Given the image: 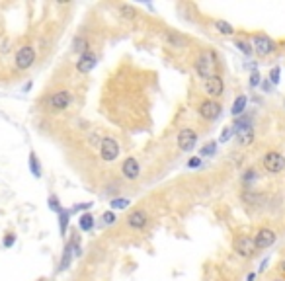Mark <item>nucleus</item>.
I'll use <instances>...</instances> for the list:
<instances>
[{
    "instance_id": "obj_1",
    "label": "nucleus",
    "mask_w": 285,
    "mask_h": 281,
    "mask_svg": "<svg viewBox=\"0 0 285 281\" xmlns=\"http://www.w3.org/2000/svg\"><path fill=\"white\" fill-rule=\"evenodd\" d=\"M193 66H195L197 76H199V78H203V80H207V78H211L213 74H217V72H215V66H217V57H215L213 51H205V53H201V55L195 59Z\"/></svg>"
},
{
    "instance_id": "obj_2",
    "label": "nucleus",
    "mask_w": 285,
    "mask_h": 281,
    "mask_svg": "<svg viewBox=\"0 0 285 281\" xmlns=\"http://www.w3.org/2000/svg\"><path fill=\"white\" fill-rule=\"evenodd\" d=\"M250 45H252V49H254V53L260 57L272 55V53H276V49H278V43H276L270 35H266V33H256V35H252Z\"/></svg>"
},
{
    "instance_id": "obj_3",
    "label": "nucleus",
    "mask_w": 285,
    "mask_h": 281,
    "mask_svg": "<svg viewBox=\"0 0 285 281\" xmlns=\"http://www.w3.org/2000/svg\"><path fill=\"white\" fill-rule=\"evenodd\" d=\"M262 166L270 174H282L285 170V156L278 151H270L262 158Z\"/></svg>"
},
{
    "instance_id": "obj_4",
    "label": "nucleus",
    "mask_w": 285,
    "mask_h": 281,
    "mask_svg": "<svg viewBox=\"0 0 285 281\" xmlns=\"http://www.w3.org/2000/svg\"><path fill=\"white\" fill-rule=\"evenodd\" d=\"M234 252L240 256V258H252L254 252H256V246H254V238L248 236V234H240L234 238V244H232Z\"/></svg>"
},
{
    "instance_id": "obj_5",
    "label": "nucleus",
    "mask_w": 285,
    "mask_h": 281,
    "mask_svg": "<svg viewBox=\"0 0 285 281\" xmlns=\"http://www.w3.org/2000/svg\"><path fill=\"white\" fill-rule=\"evenodd\" d=\"M14 61H16V66H18L20 70H28V68L33 66V62H35V49H33L32 45H22V47L16 51Z\"/></svg>"
},
{
    "instance_id": "obj_6",
    "label": "nucleus",
    "mask_w": 285,
    "mask_h": 281,
    "mask_svg": "<svg viewBox=\"0 0 285 281\" xmlns=\"http://www.w3.org/2000/svg\"><path fill=\"white\" fill-rule=\"evenodd\" d=\"M70 102H72V94L68 90H59L55 94H51V98L47 100V108L51 112H63L70 106Z\"/></svg>"
},
{
    "instance_id": "obj_7",
    "label": "nucleus",
    "mask_w": 285,
    "mask_h": 281,
    "mask_svg": "<svg viewBox=\"0 0 285 281\" xmlns=\"http://www.w3.org/2000/svg\"><path fill=\"white\" fill-rule=\"evenodd\" d=\"M221 104L217 102V100H203L199 106H197V113L205 119V121H215L219 115H221Z\"/></svg>"
},
{
    "instance_id": "obj_8",
    "label": "nucleus",
    "mask_w": 285,
    "mask_h": 281,
    "mask_svg": "<svg viewBox=\"0 0 285 281\" xmlns=\"http://www.w3.org/2000/svg\"><path fill=\"white\" fill-rule=\"evenodd\" d=\"M100 156L106 162H114L115 158L119 156V145L114 137H104L102 145H100Z\"/></svg>"
},
{
    "instance_id": "obj_9",
    "label": "nucleus",
    "mask_w": 285,
    "mask_h": 281,
    "mask_svg": "<svg viewBox=\"0 0 285 281\" xmlns=\"http://www.w3.org/2000/svg\"><path fill=\"white\" fill-rule=\"evenodd\" d=\"M176 141H178V149H180V151H184V153H190V151H193V147H195V141H197V133H195L193 129L186 127V129H182V131L178 133Z\"/></svg>"
},
{
    "instance_id": "obj_10",
    "label": "nucleus",
    "mask_w": 285,
    "mask_h": 281,
    "mask_svg": "<svg viewBox=\"0 0 285 281\" xmlns=\"http://www.w3.org/2000/svg\"><path fill=\"white\" fill-rule=\"evenodd\" d=\"M205 92L209 94V98L211 100H215V98H219V96H223V92H225V82H223V76L217 72V74H213L211 78H207L205 80Z\"/></svg>"
},
{
    "instance_id": "obj_11",
    "label": "nucleus",
    "mask_w": 285,
    "mask_h": 281,
    "mask_svg": "<svg viewBox=\"0 0 285 281\" xmlns=\"http://www.w3.org/2000/svg\"><path fill=\"white\" fill-rule=\"evenodd\" d=\"M96 62H98V57H96V53H94L92 49H88V51H84L82 55L78 57L76 70H78L80 74H88V72L96 66Z\"/></svg>"
},
{
    "instance_id": "obj_12",
    "label": "nucleus",
    "mask_w": 285,
    "mask_h": 281,
    "mask_svg": "<svg viewBox=\"0 0 285 281\" xmlns=\"http://www.w3.org/2000/svg\"><path fill=\"white\" fill-rule=\"evenodd\" d=\"M276 242V232L270 228H260L258 234L254 236V246L256 250H266Z\"/></svg>"
},
{
    "instance_id": "obj_13",
    "label": "nucleus",
    "mask_w": 285,
    "mask_h": 281,
    "mask_svg": "<svg viewBox=\"0 0 285 281\" xmlns=\"http://www.w3.org/2000/svg\"><path fill=\"white\" fill-rule=\"evenodd\" d=\"M121 174H123V178H127V180H137V178L141 176V164L137 162V158L127 156V158L123 160V164H121Z\"/></svg>"
},
{
    "instance_id": "obj_14",
    "label": "nucleus",
    "mask_w": 285,
    "mask_h": 281,
    "mask_svg": "<svg viewBox=\"0 0 285 281\" xmlns=\"http://www.w3.org/2000/svg\"><path fill=\"white\" fill-rule=\"evenodd\" d=\"M147 223H149V217H147V213H145L143 209H135V211H131V213L127 215V226L133 228V230L145 228Z\"/></svg>"
},
{
    "instance_id": "obj_15",
    "label": "nucleus",
    "mask_w": 285,
    "mask_h": 281,
    "mask_svg": "<svg viewBox=\"0 0 285 281\" xmlns=\"http://www.w3.org/2000/svg\"><path fill=\"white\" fill-rule=\"evenodd\" d=\"M164 41L170 47H176V49H184L188 45V37L178 33V31H164Z\"/></svg>"
},
{
    "instance_id": "obj_16",
    "label": "nucleus",
    "mask_w": 285,
    "mask_h": 281,
    "mask_svg": "<svg viewBox=\"0 0 285 281\" xmlns=\"http://www.w3.org/2000/svg\"><path fill=\"white\" fill-rule=\"evenodd\" d=\"M72 256H74V246H72V242L68 240L66 246H64V252H63V256H61V262H59V272H64V270L70 266Z\"/></svg>"
},
{
    "instance_id": "obj_17",
    "label": "nucleus",
    "mask_w": 285,
    "mask_h": 281,
    "mask_svg": "<svg viewBox=\"0 0 285 281\" xmlns=\"http://www.w3.org/2000/svg\"><path fill=\"white\" fill-rule=\"evenodd\" d=\"M236 141H238V145H242V147L250 145V143L254 141V127H246V129H242L240 133H236Z\"/></svg>"
},
{
    "instance_id": "obj_18",
    "label": "nucleus",
    "mask_w": 285,
    "mask_h": 281,
    "mask_svg": "<svg viewBox=\"0 0 285 281\" xmlns=\"http://www.w3.org/2000/svg\"><path fill=\"white\" fill-rule=\"evenodd\" d=\"M90 49V45H88V39H86V35H76L74 37V41H72V51L74 53H78V55H82L84 51H88Z\"/></svg>"
},
{
    "instance_id": "obj_19",
    "label": "nucleus",
    "mask_w": 285,
    "mask_h": 281,
    "mask_svg": "<svg viewBox=\"0 0 285 281\" xmlns=\"http://www.w3.org/2000/svg\"><path fill=\"white\" fill-rule=\"evenodd\" d=\"M246 104H248L246 96H238V98L232 102V110H230V113H232L234 117H240V115L244 113V110H246Z\"/></svg>"
},
{
    "instance_id": "obj_20",
    "label": "nucleus",
    "mask_w": 285,
    "mask_h": 281,
    "mask_svg": "<svg viewBox=\"0 0 285 281\" xmlns=\"http://www.w3.org/2000/svg\"><path fill=\"white\" fill-rule=\"evenodd\" d=\"M94 225H96V219L90 215V213H82L80 215V219H78V226H80V230H92L94 228Z\"/></svg>"
},
{
    "instance_id": "obj_21",
    "label": "nucleus",
    "mask_w": 285,
    "mask_h": 281,
    "mask_svg": "<svg viewBox=\"0 0 285 281\" xmlns=\"http://www.w3.org/2000/svg\"><path fill=\"white\" fill-rule=\"evenodd\" d=\"M213 26H215V30H217L221 35H232V33L236 31V30H234L228 22H225V20H215V24H213Z\"/></svg>"
},
{
    "instance_id": "obj_22",
    "label": "nucleus",
    "mask_w": 285,
    "mask_h": 281,
    "mask_svg": "<svg viewBox=\"0 0 285 281\" xmlns=\"http://www.w3.org/2000/svg\"><path fill=\"white\" fill-rule=\"evenodd\" d=\"M68 221H70V211H61V213H59V230H61V236L66 234Z\"/></svg>"
},
{
    "instance_id": "obj_23",
    "label": "nucleus",
    "mask_w": 285,
    "mask_h": 281,
    "mask_svg": "<svg viewBox=\"0 0 285 281\" xmlns=\"http://www.w3.org/2000/svg\"><path fill=\"white\" fill-rule=\"evenodd\" d=\"M119 14L125 18V20H135L139 14H137V10L133 8V6H129V4H121L119 6Z\"/></svg>"
},
{
    "instance_id": "obj_24",
    "label": "nucleus",
    "mask_w": 285,
    "mask_h": 281,
    "mask_svg": "<svg viewBox=\"0 0 285 281\" xmlns=\"http://www.w3.org/2000/svg\"><path fill=\"white\" fill-rule=\"evenodd\" d=\"M30 170H32V174H33L35 178H41V164H39V160H37V155H35V153H32V155H30Z\"/></svg>"
},
{
    "instance_id": "obj_25",
    "label": "nucleus",
    "mask_w": 285,
    "mask_h": 281,
    "mask_svg": "<svg viewBox=\"0 0 285 281\" xmlns=\"http://www.w3.org/2000/svg\"><path fill=\"white\" fill-rule=\"evenodd\" d=\"M234 45H236V49H238L240 53H244L246 57H250L252 53H254V49H252L250 41H244V39H236V41H234Z\"/></svg>"
},
{
    "instance_id": "obj_26",
    "label": "nucleus",
    "mask_w": 285,
    "mask_h": 281,
    "mask_svg": "<svg viewBox=\"0 0 285 281\" xmlns=\"http://www.w3.org/2000/svg\"><path fill=\"white\" fill-rule=\"evenodd\" d=\"M110 207H112V211L127 209V207H129V199H125V197H114V199L110 201Z\"/></svg>"
},
{
    "instance_id": "obj_27",
    "label": "nucleus",
    "mask_w": 285,
    "mask_h": 281,
    "mask_svg": "<svg viewBox=\"0 0 285 281\" xmlns=\"http://www.w3.org/2000/svg\"><path fill=\"white\" fill-rule=\"evenodd\" d=\"M215 153H217V143H215V141H211V143H207V145H203V147H201L199 156H213Z\"/></svg>"
},
{
    "instance_id": "obj_28",
    "label": "nucleus",
    "mask_w": 285,
    "mask_h": 281,
    "mask_svg": "<svg viewBox=\"0 0 285 281\" xmlns=\"http://www.w3.org/2000/svg\"><path fill=\"white\" fill-rule=\"evenodd\" d=\"M47 205H49V209H51V211H55V213H61V211H63V207H61V201H59L57 195H49V199H47Z\"/></svg>"
},
{
    "instance_id": "obj_29",
    "label": "nucleus",
    "mask_w": 285,
    "mask_h": 281,
    "mask_svg": "<svg viewBox=\"0 0 285 281\" xmlns=\"http://www.w3.org/2000/svg\"><path fill=\"white\" fill-rule=\"evenodd\" d=\"M280 76H282V68L280 66H274L272 70H270V82L276 86V84H280Z\"/></svg>"
},
{
    "instance_id": "obj_30",
    "label": "nucleus",
    "mask_w": 285,
    "mask_h": 281,
    "mask_svg": "<svg viewBox=\"0 0 285 281\" xmlns=\"http://www.w3.org/2000/svg\"><path fill=\"white\" fill-rule=\"evenodd\" d=\"M115 221H117V217H115V213L110 209V211H106L104 215H102V223L104 225H114Z\"/></svg>"
},
{
    "instance_id": "obj_31",
    "label": "nucleus",
    "mask_w": 285,
    "mask_h": 281,
    "mask_svg": "<svg viewBox=\"0 0 285 281\" xmlns=\"http://www.w3.org/2000/svg\"><path fill=\"white\" fill-rule=\"evenodd\" d=\"M260 82H262V76H260V72L254 68V70H252V74H250V86H252V88H256Z\"/></svg>"
},
{
    "instance_id": "obj_32",
    "label": "nucleus",
    "mask_w": 285,
    "mask_h": 281,
    "mask_svg": "<svg viewBox=\"0 0 285 281\" xmlns=\"http://www.w3.org/2000/svg\"><path fill=\"white\" fill-rule=\"evenodd\" d=\"M242 180H244V184H250V182H254L256 180V170L250 168L244 172V176H242Z\"/></svg>"
},
{
    "instance_id": "obj_33",
    "label": "nucleus",
    "mask_w": 285,
    "mask_h": 281,
    "mask_svg": "<svg viewBox=\"0 0 285 281\" xmlns=\"http://www.w3.org/2000/svg\"><path fill=\"white\" fill-rule=\"evenodd\" d=\"M14 242H16V234H12V232H8L2 244H4V248H12V246H14Z\"/></svg>"
},
{
    "instance_id": "obj_34",
    "label": "nucleus",
    "mask_w": 285,
    "mask_h": 281,
    "mask_svg": "<svg viewBox=\"0 0 285 281\" xmlns=\"http://www.w3.org/2000/svg\"><path fill=\"white\" fill-rule=\"evenodd\" d=\"M201 166V156H191L188 160V168H199Z\"/></svg>"
},
{
    "instance_id": "obj_35",
    "label": "nucleus",
    "mask_w": 285,
    "mask_h": 281,
    "mask_svg": "<svg viewBox=\"0 0 285 281\" xmlns=\"http://www.w3.org/2000/svg\"><path fill=\"white\" fill-rule=\"evenodd\" d=\"M90 145H92V147H100V145H102V139H100L98 133H92V135H90Z\"/></svg>"
},
{
    "instance_id": "obj_36",
    "label": "nucleus",
    "mask_w": 285,
    "mask_h": 281,
    "mask_svg": "<svg viewBox=\"0 0 285 281\" xmlns=\"http://www.w3.org/2000/svg\"><path fill=\"white\" fill-rule=\"evenodd\" d=\"M90 207H92V203H80V205L72 207V209H70V213H74V211H88Z\"/></svg>"
},
{
    "instance_id": "obj_37",
    "label": "nucleus",
    "mask_w": 285,
    "mask_h": 281,
    "mask_svg": "<svg viewBox=\"0 0 285 281\" xmlns=\"http://www.w3.org/2000/svg\"><path fill=\"white\" fill-rule=\"evenodd\" d=\"M230 137H232V131H230V127H227V129L221 133V139H219V141H221V143H227Z\"/></svg>"
},
{
    "instance_id": "obj_38",
    "label": "nucleus",
    "mask_w": 285,
    "mask_h": 281,
    "mask_svg": "<svg viewBox=\"0 0 285 281\" xmlns=\"http://www.w3.org/2000/svg\"><path fill=\"white\" fill-rule=\"evenodd\" d=\"M272 86H274V84H272L270 80H264V82H262V90H264V92H270V90H272Z\"/></svg>"
},
{
    "instance_id": "obj_39",
    "label": "nucleus",
    "mask_w": 285,
    "mask_h": 281,
    "mask_svg": "<svg viewBox=\"0 0 285 281\" xmlns=\"http://www.w3.org/2000/svg\"><path fill=\"white\" fill-rule=\"evenodd\" d=\"M266 266H268V258H264V260H262V266H260V272H264V270H266Z\"/></svg>"
},
{
    "instance_id": "obj_40",
    "label": "nucleus",
    "mask_w": 285,
    "mask_h": 281,
    "mask_svg": "<svg viewBox=\"0 0 285 281\" xmlns=\"http://www.w3.org/2000/svg\"><path fill=\"white\" fill-rule=\"evenodd\" d=\"M278 268H280V272L284 274V278H285V260L282 262V264H280V266H278Z\"/></svg>"
},
{
    "instance_id": "obj_41",
    "label": "nucleus",
    "mask_w": 285,
    "mask_h": 281,
    "mask_svg": "<svg viewBox=\"0 0 285 281\" xmlns=\"http://www.w3.org/2000/svg\"><path fill=\"white\" fill-rule=\"evenodd\" d=\"M256 280V274L252 272V274H248V278H246V281H254Z\"/></svg>"
},
{
    "instance_id": "obj_42",
    "label": "nucleus",
    "mask_w": 285,
    "mask_h": 281,
    "mask_svg": "<svg viewBox=\"0 0 285 281\" xmlns=\"http://www.w3.org/2000/svg\"><path fill=\"white\" fill-rule=\"evenodd\" d=\"M274 281H285V280H274Z\"/></svg>"
}]
</instances>
